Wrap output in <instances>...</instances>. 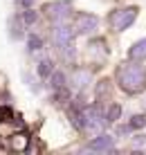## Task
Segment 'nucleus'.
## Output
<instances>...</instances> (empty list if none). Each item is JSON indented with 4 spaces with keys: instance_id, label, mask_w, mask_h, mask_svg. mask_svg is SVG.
<instances>
[{
    "instance_id": "obj_6",
    "label": "nucleus",
    "mask_w": 146,
    "mask_h": 155,
    "mask_svg": "<svg viewBox=\"0 0 146 155\" xmlns=\"http://www.w3.org/2000/svg\"><path fill=\"white\" fill-rule=\"evenodd\" d=\"M97 27V18L88 14H79L77 16V31H92Z\"/></svg>"
},
{
    "instance_id": "obj_10",
    "label": "nucleus",
    "mask_w": 146,
    "mask_h": 155,
    "mask_svg": "<svg viewBox=\"0 0 146 155\" xmlns=\"http://www.w3.org/2000/svg\"><path fill=\"white\" fill-rule=\"evenodd\" d=\"M38 72L45 77V74H50L52 72V63L50 61H41V65H38Z\"/></svg>"
},
{
    "instance_id": "obj_7",
    "label": "nucleus",
    "mask_w": 146,
    "mask_h": 155,
    "mask_svg": "<svg viewBox=\"0 0 146 155\" xmlns=\"http://www.w3.org/2000/svg\"><path fill=\"white\" fill-rule=\"evenodd\" d=\"M90 151H108V148H115V142H112V137H108V135H101L99 140H95V142H90Z\"/></svg>"
},
{
    "instance_id": "obj_13",
    "label": "nucleus",
    "mask_w": 146,
    "mask_h": 155,
    "mask_svg": "<svg viewBox=\"0 0 146 155\" xmlns=\"http://www.w3.org/2000/svg\"><path fill=\"white\" fill-rule=\"evenodd\" d=\"M52 85H54V88H61V85H63V74H52Z\"/></svg>"
},
{
    "instance_id": "obj_8",
    "label": "nucleus",
    "mask_w": 146,
    "mask_h": 155,
    "mask_svg": "<svg viewBox=\"0 0 146 155\" xmlns=\"http://www.w3.org/2000/svg\"><path fill=\"white\" fill-rule=\"evenodd\" d=\"M128 56H131L133 61H144L146 58V38L135 43V45L131 47V52H128Z\"/></svg>"
},
{
    "instance_id": "obj_4",
    "label": "nucleus",
    "mask_w": 146,
    "mask_h": 155,
    "mask_svg": "<svg viewBox=\"0 0 146 155\" xmlns=\"http://www.w3.org/2000/svg\"><path fill=\"white\" fill-rule=\"evenodd\" d=\"M70 12H72L70 2H54V5H45V14L50 16V18H54V20H63V18H68Z\"/></svg>"
},
{
    "instance_id": "obj_2",
    "label": "nucleus",
    "mask_w": 146,
    "mask_h": 155,
    "mask_svg": "<svg viewBox=\"0 0 146 155\" xmlns=\"http://www.w3.org/2000/svg\"><path fill=\"white\" fill-rule=\"evenodd\" d=\"M137 18V9L135 7H128V9H119V12H112L110 16H108V23H110L112 29L121 31L126 29L128 25H133V20Z\"/></svg>"
},
{
    "instance_id": "obj_1",
    "label": "nucleus",
    "mask_w": 146,
    "mask_h": 155,
    "mask_svg": "<svg viewBox=\"0 0 146 155\" xmlns=\"http://www.w3.org/2000/svg\"><path fill=\"white\" fill-rule=\"evenodd\" d=\"M117 81H119L121 90L126 92H142L146 88V68L137 65V63H124L117 70Z\"/></svg>"
},
{
    "instance_id": "obj_11",
    "label": "nucleus",
    "mask_w": 146,
    "mask_h": 155,
    "mask_svg": "<svg viewBox=\"0 0 146 155\" xmlns=\"http://www.w3.org/2000/svg\"><path fill=\"white\" fill-rule=\"evenodd\" d=\"M144 124H146V117L137 115V117H133V121H131V128H142Z\"/></svg>"
},
{
    "instance_id": "obj_12",
    "label": "nucleus",
    "mask_w": 146,
    "mask_h": 155,
    "mask_svg": "<svg viewBox=\"0 0 146 155\" xmlns=\"http://www.w3.org/2000/svg\"><path fill=\"white\" fill-rule=\"evenodd\" d=\"M106 117H108V121H115L117 117H119V106H112V108H110V113H108Z\"/></svg>"
},
{
    "instance_id": "obj_3",
    "label": "nucleus",
    "mask_w": 146,
    "mask_h": 155,
    "mask_svg": "<svg viewBox=\"0 0 146 155\" xmlns=\"http://www.w3.org/2000/svg\"><path fill=\"white\" fill-rule=\"evenodd\" d=\"M81 124H83V128L85 130H92V133H99L101 128H104V124H106V119L99 115V110L95 108H85L83 113H81Z\"/></svg>"
},
{
    "instance_id": "obj_14",
    "label": "nucleus",
    "mask_w": 146,
    "mask_h": 155,
    "mask_svg": "<svg viewBox=\"0 0 146 155\" xmlns=\"http://www.w3.org/2000/svg\"><path fill=\"white\" fill-rule=\"evenodd\" d=\"M29 50H41V38L32 36V38H29Z\"/></svg>"
},
{
    "instance_id": "obj_15",
    "label": "nucleus",
    "mask_w": 146,
    "mask_h": 155,
    "mask_svg": "<svg viewBox=\"0 0 146 155\" xmlns=\"http://www.w3.org/2000/svg\"><path fill=\"white\" fill-rule=\"evenodd\" d=\"M34 20H36V14L34 12H27L25 14V23H34Z\"/></svg>"
},
{
    "instance_id": "obj_9",
    "label": "nucleus",
    "mask_w": 146,
    "mask_h": 155,
    "mask_svg": "<svg viewBox=\"0 0 146 155\" xmlns=\"http://www.w3.org/2000/svg\"><path fill=\"white\" fill-rule=\"evenodd\" d=\"M88 79H90L88 72H77V77H74V85H77V88H83Z\"/></svg>"
},
{
    "instance_id": "obj_5",
    "label": "nucleus",
    "mask_w": 146,
    "mask_h": 155,
    "mask_svg": "<svg viewBox=\"0 0 146 155\" xmlns=\"http://www.w3.org/2000/svg\"><path fill=\"white\" fill-rule=\"evenodd\" d=\"M52 36H54V43H56L61 50L70 47V43H72V29L70 27H56Z\"/></svg>"
}]
</instances>
